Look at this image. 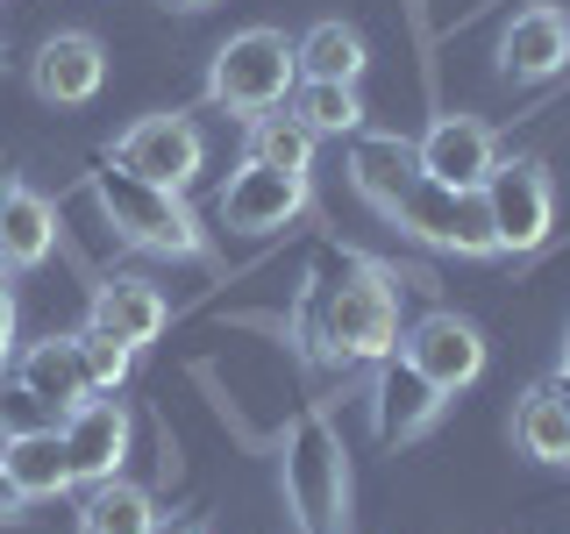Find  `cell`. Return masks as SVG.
<instances>
[{
    "mask_svg": "<svg viewBox=\"0 0 570 534\" xmlns=\"http://www.w3.org/2000/svg\"><path fill=\"white\" fill-rule=\"evenodd\" d=\"M299 86L293 43L285 29H236L207 65V107H228V115H264V107H285V93Z\"/></svg>",
    "mask_w": 570,
    "mask_h": 534,
    "instance_id": "277c9868",
    "label": "cell"
},
{
    "mask_svg": "<svg viewBox=\"0 0 570 534\" xmlns=\"http://www.w3.org/2000/svg\"><path fill=\"white\" fill-rule=\"evenodd\" d=\"M0 477H8L14 492L29 498V506H43V498H65L79 477H71V456H65V435L58 427H14V435H0Z\"/></svg>",
    "mask_w": 570,
    "mask_h": 534,
    "instance_id": "ac0fdd59",
    "label": "cell"
},
{
    "mask_svg": "<svg viewBox=\"0 0 570 534\" xmlns=\"http://www.w3.org/2000/svg\"><path fill=\"white\" fill-rule=\"evenodd\" d=\"M442 406H450V399H442V392L428 385L400 349L371 364V435H379V442H392V449H400V442H421L428 427L442 421Z\"/></svg>",
    "mask_w": 570,
    "mask_h": 534,
    "instance_id": "8fae6325",
    "label": "cell"
},
{
    "mask_svg": "<svg viewBox=\"0 0 570 534\" xmlns=\"http://www.w3.org/2000/svg\"><path fill=\"white\" fill-rule=\"evenodd\" d=\"M100 79H107V50H100V36H86V29L43 36L36 58H29V86H36V100H50V107H86L100 93Z\"/></svg>",
    "mask_w": 570,
    "mask_h": 534,
    "instance_id": "7c38bea8",
    "label": "cell"
},
{
    "mask_svg": "<svg viewBox=\"0 0 570 534\" xmlns=\"http://www.w3.org/2000/svg\"><path fill=\"white\" fill-rule=\"evenodd\" d=\"M549 392H557V399L570 406V364H557V378H549Z\"/></svg>",
    "mask_w": 570,
    "mask_h": 534,
    "instance_id": "f1b7e54d",
    "label": "cell"
},
{
    "mask_svg": "<svg viewBox=\"0 0 570 534\" xmlns=\"http://www.w3.org/2000/svg\"><path fill=\"white\" fill-rule=\"evenodd\" d=\"M165 8H178V14H200V8H214V0H165Z\"/></svg>",
    "mask_w": 570,
    "mask_h": 534,
    "instance_id": "f546056e",
    "label": "cell"
},
{
    "mask_svg": "<svg viewBox=\"0 0 570 534\" xmlns=\"http://www.w3.org/2000/svg\"><path fill=\"white\" fill-rule=\"evenodd\" d=\"M79 356H86L94 392H121V385H129V370H136V349L115 343V335H100V328H79Z\"/></svg>",
    "mask_w": 570,
    "mask_h": 534,
    "instance_id": "d4e9b609",
    "label": "cell"
},
{
    "mask_svg": "<svg viewBox=\"0 0 570 534\" xmlns=\"http://www.w3.org/2000/svg\"><path fill=\"white\" fill-rule=\"evenodd\" d=\"M557 364H570V335H563V356H557Z\"/></svg>",
    "mask_w": 570,
    "mask_h": 534,
    "instance_id": "4dcf8cb0",
    "label": "cell"
},
{
    "mask_svg": "<svg viewBox=\"0 0 570 534\" xmlns=\"http://www.w3.org/2000/svg\"><path fill=\"white\" fill-rule=\"evenodd\" d=\"M478 200H485V214H492L499 257H507V249L528 257V249H542L549 228H557V186H549V171L534 165V157H492Z\"/></svg>",
    "mask_w": 570,
    "mask_h": 534,
    "instance_id": "8992f818",
    "label": "cell"
},
{
    "mask_svg": "<svg viewBox=\"0 0 570 534\" xmlns=\"http://www.w3.org/2000/svg\"><path fill=\"white\" fill-rule=\"evenodd\" d=\"M278 477L299 534H350V449L321 406H299L278 435Z\"/></svg>",
    "mask_w": 570,
    "mask_h": 534,
    "instance_id": "7a4b0ae2",
    "label": "cell"
},
{
    "mask_svg": "<svg viewBox=\"0 0 570 534\" xmlns=\"http://www.w3.org/2000/svg\"><path fill=\"white\" fill-rule=\"evenodd\" d=\"M22 513H29V498H22V492H14V485H8V477H0V527H14V521H22Z\"/></svg>",
    "mask_w": 570,
    "mask_h": 534,
    "instance_id": "484cf974",
    "label": "cell"
},
{
    "mask_svg": "<svg viewBox=\"0 0 570 534\" xmlns=\"http://www.w3.org/2000/svg\"><path fill=\"white\" fill-rule=\"evenodd\" d=\"M107 165L150 178V186L186 192L193 178L207 171V136L193 129L186 115H142V121H129V129L107 142Z\"/></svg>",
    "mask_w": 570,
    "mask_h": 534,
    "instance_id": "52a82bcc",
    "label": "cell"
},
{
    "mask_svg": "<svg viewBox=\"0 0 570 534\" xmlns=\"http://www.w3.org/2000/svg\"><path fill=\"white\" fill-rule=\"evenodd\" d=\"M414 157H421V178H435V186H485L499 136L478 115H435L428 136L414 142Z\"/></svg>",
    "mask_w": 570,
    "mask_h": 534,
    "instance_id": "5bb4252c",
    "label": "cell"
},
{
    "mask_svg": "<svg viewBox=\"0 0 570 534\" xmlns=\"http://www.w3.org/2000/svg\"><path fill=\"white\" fill-rule=\"evenodd\" d=\"M513 442H521V456H534V463H570V406L549 385L521 392V406H513Z\"/></svg>",
    "mask_w": 570,
    "mask_h": 534,
    "instance_id": "603a6c76",
    "label": "cell"
},
{
    "mask_svg": "<svg viewBox=\"0 0 570 534\" xmlns=\"http://www.w3.org/2000/svg\"><path fill=\"white\" fill-rule=\"evenodd\" d=\"M79 534H157V498L129 477H100V485H86Z\"/></svg>",
    "mask_w": 570,
    "mask_h": 534,
    "instance_id": "44dd1931",
    "label": "cell"
},
{
    "mask_svg": "<svg viewBox=\"0 0 570 534\" xmlns=\"http://www.w3.org/2000/svg\"><path fill=\"white\" fill-rule=\"evenodd\" d=\"M400 236H414L442 257H499V236H492V214L478 200V186H435V178H414V192L392 214Z\"/></svg>",
    "mask_w": 570,
    "mask_h": 534,
    "instance_id": "5b68a950",
    "label": "cell"
},
{
    "mask_svg": "<svg viewBox=\"0 0 570 534\" xmlns=\"http://www.w3.org/2000/svg\"><path fill=\"white\" fill-rule=\"evenodd\" d=\"M400 356L442 392V399H456V392H471L478 378H485V335H478V320H463L450 307L421 314L414 328L400 335Z\"/></svg>",
    "mask_w": 570,
    "mask_h": 534,
    "instance_id": "9c48e42d",
    "label": "cell"
},
{
    "mask_svg": "<svg viewBox=\"0 0 570 534\" xmlns=\"http://www.w3.org/2000/svg\"><path fill=\"white\" fill-rule=\"evenodd\" d=\"M293 65H299V79H343V86H356L371 58H364V36H356L350 22H314L293 43Z\"/></svg>",
    "mask_w": 570,
    "mask_h": 534,
    "instance_id": "7402d4cb",
    "label": "cell"
},
{
    "mask_svg": "<svg viewBox=\"0 0 570 534\" xmlns=\"http://www.w3.org/2000/svg\"><path fill=\"white\" fill-rule=\"evenodd\" d=\"M400 271L364 249L321 243L307 264V285L293 299V343L321 356V364L350 370V364H379L400 349Z\"/></svg>",
    "mask_w": 570,
    "mask_h": 534,
    "instance_id": "6da1fadb",
    "label": "cell"
},
{
    "mask_svg": "<svg viewBox=\"0 0 570 534\" xmlns=\"http://www.w3.org/2000/svg\"><path fill=\"white\" fill-rule=\"evenodd\" d=\"M0 278H8V271H0ZM8 343H14V293L0 285V356H8Z\"/></svg>",
    "mask_w": 570,
    "mask_h": 534,
    "instance_id": "4316f807",
    "label": "cell"
},
{
    "mask_svg": "<svg viewBox=\"0 0 570 534\" xmlns=\"http://www.w3.org/2000/svg\"><path fill=\"white\" fill-rule=\"evenodd\" d=\"M414 178H421V157H414L406 136H392V129H356L350 136V186L364 192V207H379L385 221L400 214L406 192H414Z\"/></svg>",
    "mask_w": 570,
    "mask_h": 534,
    "instance_id": "9a60e30c",
    "label": "cell"
},
{
    "mask_svg": "<svg viewBox=\"0 0 570 534\" xmlns=\"http://www.w3.org/2000/svg\"><path fill=\"white\" fill-rule=\"evenodd\" d=\"M499 71L513 86H542L570 71V14L557 8H521L507 29H499Z\"/></svg>",
    "mask_w": 570,
    "mask_h": 534,
    "instance_id": "2e32d148",
    "label": "cell"
},
{
    "mask_svg": "<svg viewBox=\"0 0 570 534\" xmlns=\"http://www.w3.org/2000/svg\"><path fill=\"white\" fill-rule=\"evenodd\" d=\"M58 249V207L36 186H14V200L0 207V271H36Z\"/></svg>",
    "mask_w": 570,
    "mask_h": 534,
    "instance_id": "d6986e66",
    "label": "cell"
},
{
    "mask_svg": "<svg viewBox=\"0 0 570 534\" xmlns=\"http://www.w3.org/2000/svg\"><path fill=\"white\" fill-rule=\"evenodd\" d=\"M14 392L43 414H71L79 399H94V378H86V356H79V335H43L14 356Z\"/></svg>",
    "mask_w": 570,
    "mask_h": 534,
    "instance_id": "4fadbf2b",
    "label": "cell"
},
{
    "mask_svg": "<svg viewBox=\"0 0 570 534\" xmlns=\"http://www.w3.org/2000/svg\"><path fill=\"white\" fill-rule=\"evenodd\" d=\"M86 192H94L100 221L115 228L129 249H150V257H193V264L207 257V228H200V214L186 207V192L150 186V178H136V171H115L107 157H100V171H86Z\"/></svg>",
    "mask_w": 570,
    "mask_h": 534,
    "instance_id": "3957f363",
    "label": "cell"
},
{
    "mask_svg": "<svg viewBox=\"0 0 570 534\" xmlns=\"http://www.w3.org/2000/svg\"><path fill=\"white\" fill-rule=\"evenodd\" d=\"M0 378H8V356H0Z\"/></svg>",
    "mask_w": 570,
    "mask_h": 534,
    "instance_id": "1f68e13d",
    "label": "cell"
},
{
    "mask_svg": "<svg viewBox=\"0 0 570 534\" xmlns=\"http://www.w3.org/2000/svg\"><path fill=\"white\" fill-rule=\"evenodd\" d=\"M58 435H65L71 477H79V485H100V477H121L129 442H136V421H129V406H121L115 392H94V399H79L58 421Z\"/></svg>",
    "mask_w": 570,
    "mask_h": 534,
    "instance_id": "30bf717a",
    "label": "cell"
},
{
    "mask_svg": "<svg viewBox=\"0 0 570 534\" xmlns=\"http://www.w3.org/2000/svg\"><path fill=\"white\" fill-rule=\"evenodd\" d=\"M165 320H171V307H165V293H157L150 278L115 271V278L94 285V314H86V328H100V335H115V343L142 349V343L165 335Z\"/></svg>",
    "mask_w": 570,
    "mask_h": 534,
    "instance_id": "e0dca14e",
    "label": "cell"
},
{
    "mask_svg": "<svg viewBox=\"0 0 570 534\" xmlns=\"http://www.w3.org/2000/svg\"><path fill=\"white\" fill-rule=\"evenodd\" d=\"M285 107H293L314 136H343L350 142L364 129V100H356V86H343V79H299L293 93H285Z\"/></svg>",
    "mask_w": 570,
    "mask_h": 534,
    "instance_id": "cb8c5ba5",
    "label": "cell"
},
{
    "mask_svg": "<svg viewBox=\"0 0 570 534\" xmlns=\"http://www.w3.org/2000/svg\"><path fill=\"white\" fill-rule=\"evenodd\" d=\"M14 186H22V178H14V165H0V207L14 200Z\"/></svg>",
    "mask_w": 570,
    "mask_h": 534,
    "instance_id": "83f0119b",
    "label": "cell"
},
{
    "mask_svg": "<svg viewBox=\"0 0 570 534\" xmlns=\"http://www.w3.org/2000/svg\"><path fill=\"white\" fill-rule=\"evenodd\" d=\"M314 207V178L299 171H272V165H249L222 186V200H214V221L228 228V236H278V228H293L299 214Z\"/></svg>",
    "mask_w": 570,
    "mask_h": 534,
    "instance_id": "ba28073f",
    "label": "cell"
},
{
    "mask_svg": "<svg viewBox=\"0 0 570 534\" xmlns=\"http://www.w3.org/2000/svg\"><path fill=\"white\" fill-rule=\"evenodd\" d=\"M314 129L293 115V107H264V115H249V129H243V157L249 165H272V171H299V178H314Z\"/></svg>",
    "mask_w": 570,
    "mask_h": 534,
    "instance_id": "ffe728a7",
    "label": "cell"
}]
</instances>
